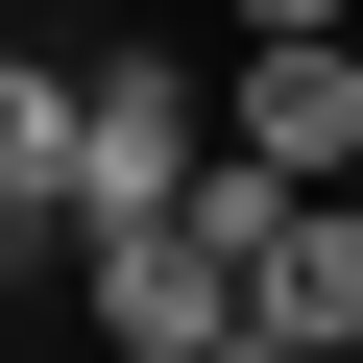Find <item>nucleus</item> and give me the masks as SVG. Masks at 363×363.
I'll return each instance as SVG.
<instances>
[{
    "label": "nucleus",
    "instance_id": "nucleus-5",
    "mask_svg": "<svg viewBox=\"0 0 363 363\" xmlns=\"http://www.w3.org/2000/svg\"><path fill=\"white\" fill-rule=\"evenodd\" d=\"M267 339H315V363H363V194H291V242H267V291H242Z\"/></svg>",
    "mask_w": 363,
    "mask_h": 363
},
{
    "label": "nucleus",
    "instance_id": "nucleus-1",
    "mask_svg": "<svg viewBox=\"0 0 363 363\" xmlns=\"http://www.w3.org/2000/svg\"><path fill=\"white\" fill-rule=\"evenodd\" d=\"M194 73H169V49H73V218H169V194H194Z\"/></svg>",
    "mask_w": 363,
    "mask_h": 363
},
{
    "label": "nucleus",
    "instance_id": "nucleus-9",
    "mask_svg": "<svg viewBox=\"0 0 363 363\" xmlns=\"http://www.w3.org/2000/svg\"><path fill=\"white\" fill-rule=\"evenodd\" d=\"M339 194H363V169H339Z\"/></svg>",
    "mask_w": 363,
    "mask_h": 363
},
{
    "label": "nucleus",
    "instance_id": "nucleus-2",
    "mask_svg": "<svg viewBox=\"0 0 363 363\" xmlns=\"http://www.w3.org/2000/svg\"><path fill=\"white\" fill-rule=\"evenodd\" d=\"M73 339H97V363H218L242 291L169 242V218H73Z\"/></svg>",
    "mask_w": 363,
    "mask_h": 363
},
{
    "label": "nucleus",
    "instance_id": "nucleus-4",
    "mask_svg": "<svg viewBox=\"0 0 363 363\" xmlns=\"http://www.w3.org/2000/svg\"><path fill=\"white\" fill-rule=\"evenodd\" d=\"M49 242H73V73L0 49V267H49Z\"/></svg>",
    "mask_w": 363,
    "mask_h": 363
},
{
    "label": "nucleus",
    "instance_id": "nucleus-6",
    "mask_svg": "<svg viewBox=\"0 0 363 363\" xmlns=\"http://www.w3.org/2000/svg\"><path fill=\"white\" fill-rule=\"evenodd\" d=\"M169 242H194L218 291H267V242H291V194H267V169H218V145H194V194H169Z\"/></svg>",
    "mask_w": 363,
    "mask_h": 363
},
{
    "label": "nucleus",
    "instance_id": "nucleus-3",
    "mask_svg": "<svg viewBox=\"0 0 363 363\" xmlns=\"http://www.w3.org/2000/svg\"><path fill=\"white\" fill-rule=\"evenodd\" d=\"M194 121H218V169H267V194H339L363 169V49H242Z\"/></svg>",
    "mask_w": 363,
    "mask_h": 363
},
{
    "label": "nucleus",
    "instance_id": "nucleus-7",
    "mask_svg": "<svg viewBox=\"0 0 363 363\" xmlns=\"http://www.w3.org/2000/svg\"><path fill=\"white\" fill-rule=\"evenodd\" d=\"M242 49H363V0H242Z\"/></svg>",
    "mask_w": 363,
    "mask_h": 363
},
{
    "label": "nucleus",
    "instance_id": "nucleus-10",
    "mask_svg": "<svg viewBox=\"0 0 363 363\" xmlns=\"http://www.w3.org/2000/svg\"><path fill=\"white\" fill-rule=\"evenodd\" d=\"M0 363H25V339H0Z\"/></svg>",
    "mask_w": 363,
    "mask_h": 363
},
{
    "label": "nucleus",
    "instance_id": "nucleus-8",
    "mask_svg": "<svg viewBox=\"0 0 363 363\" xmlns=\"http://www.w3.org/2000/svg\"><path fill=\"white\" fill-rule=\"evenodd\" d=\"M218 363H315V339H267V315H242V339H218Z\"/></svg>",
    "mask_w": 363,
    "mask_h": 363
}]
</instances>
